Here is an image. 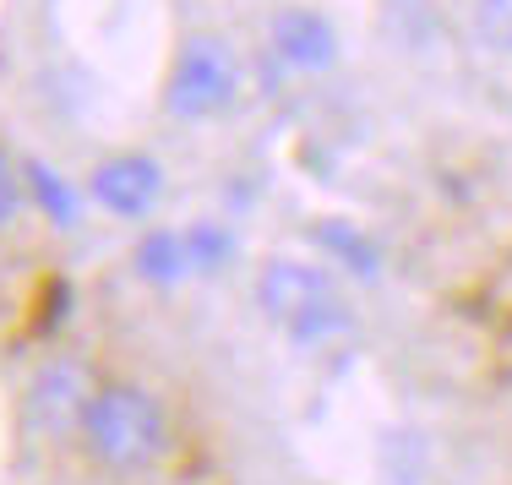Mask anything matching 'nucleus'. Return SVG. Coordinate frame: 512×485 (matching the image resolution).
Returning <instances> with one entry per match:
<instances>
[{"label": "nucleus", "mask_w": 512, "mask_h": 485, "mask_svg": "<svg viewBox=\"0 0 512 485\" xmlns=\"http://www.w3.org/2000/svg\"><path fill=\"white\" fill-rule=\"evenodd\" d=\"M82 436H88V453L99 458L104 469L131 475V469H148L153 458L164 453L169 420H164V409H158L153 393L120 382V387H104V393L93 398Z\"/></svg>", "instance_id": "f257e3e1"}, {"label": "nucleus", "mask_w": 512, "mask_h": 485, "mask_svg": "<svg viewBox=\"0 0 512 485\" xmlns=\"http://www.w3.org/2000/svg\"><path fill=\"white\" fill-rule=\"evenodd\" d=\"M256 300H262L267 322H278L295 344H327L349 327L344 295L311 262H267L256 278Z\"/></svg>", "instance_id": "f03ea898"}, {"label": "nucleus", "mask_w": 512, "mask_h": 485, "mask_svg": "<svg viewBox=\"0 0 512 485\" xmlns=\"http://www.w3.org/2000/svg\"><path fill=\"white\" fill-rule=\"evenodd\" d=\"M235 88H240V66H235V50L213 33L191 39L180 50L175 71H169V115L180 120H213L235 104Z\"/></svg>", "instance_id": "7ed1b4c3"}, {"label": "nucleus", "mask_w": 512, "mask_h": 485, "mask_svg": "<svg viewBox=\"0 0 512 485\" xmlns=\"http://www.w3.org/2000/svg\"><path fill=\"white\" fill-rule=\"evenodd\" d=\"M93 398H99L93 371L82 366V360L55 355V360H44V366L33 371L28 404H22V420H28V431L39 436V442H60V436H71V431L88 426Z\"/></svg>", "instance_id": "20e7f679"}, {"label": "nucleus", "mask_w": 512, "mask_h": 485, "mask_svg": "<svg viewBox=\"0 0 512 485\" xmlns=\"http://www.w3.org/2000/svg\"><path fill=\"white\" fill-rule=\"evenodd\" d=\"M158 191H164V175H158V164L142 159V153H120V159H104L93 169V197L120 218L153 213Z\"/></svg>", "instance_id": "39448f33"}, {"label": "nucleus", "mask_w": 512, "mask_h": 485, "mask_svg": "<svg viewBox=\"0 0 512 485\" xmlns=\"http://www.w3.org/2000/svg\"><path fill=\"white\" fill-rule=\"evenodd\" d=\"M273 50H278V60H289L300 71H327L338 60V33L322 11L295 6V11H278L273 17Z\"/></svg>", "instance_id": "423d86ee"}, {"label": "nucleus", "mask_w": 512, "mask_h": 485, "mask_svg": "<svg viewBox=\"0 0 512 485\" xmlns=\"http://www.w3.org/2000/svg\"><path fill=\"white\" fill-rule=\"evenodd\" d=\"M137 273L153 278V284H175V278H186L191 273L186 235H175V229H153V235L137 246Z\"/></svg>", "instance_id": "0eeeda50"}, {"label": "nucleus", "mask_w": 512, "mask_h": 485, "mask_svg": "<svg viewBox=\"0 0 512 485\" xmlns=\"http://www.w3.org/2000/svg\"><path fill=\"white\" fill-rule=\"evenodd\" d=\"M469 28L491 55H512V0H474Z\"/></svg>", "instance_id": "6e6552de"}, {"label": "nucleus", "mask_w": 512, "mask_h": 485, "mask_svg": "<svg viewBox=\"0 0 512 485\" xmlns=\"http://www.w3.org/2000/svg\"><path fill=\"white\" fill-rule=\"evenodd\" d=\"M28 186H33V197H39V208L55 218V224H77V197H71V186L55 175V169H44V164H28Z\"/></svg>", "instance_id": "1a4fd4ad"}, {"label": "nucleus", "mask_w": 512, "mask_h": 485, "mask_svg": "<svg viewBox=\"0 0 512 485\" xmlns=\"http://www.w3.org/2000/svg\"><path fill=\"white\" fill-rule=\"evenodd\" d=\"M186 246H191V268L197 273H213L218 262L229 257V235H218V229H207V224L186 229Z\"/></svg>", "instance_id": "9d476101"}, {"label": "nucleus", "mask_w": 512, "mask_h": 485, "mask_svg": "<svg viewBox=\"0 0 512 485\" xmlns=\"http://www.w3.org/2000/svg\"><path fill=\"white\" fill-rule=\"evenodd\" d=\"M17 208H22V169L0 153V229L17 218Z\"/></svg>", "instance_id": "9b49d317"}]
</instances>
